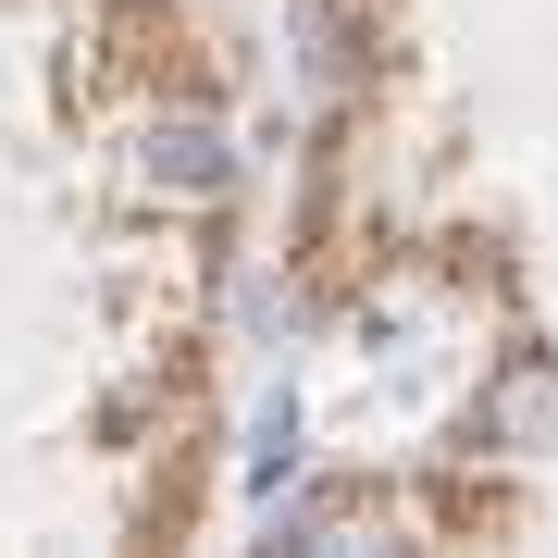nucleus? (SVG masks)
<instances>
[{
  "label": "nucleus",
  "instance_id": "4",
  "mask_svg": "<svg viewBox=\"0 0 558 558\" xmlns=\"http://www.w3.org/2000/svg\"><path fill=\"white\" fill-rule=\"evenodd\" d=\"M286 472H299V398L260 410V459H248V484H286Z\"/></svg>",
  "mask_w": 558,
  "mask_h": 558
},
{
  "label": "nucleus",
  "instance_id": "3",
  "mask_svg": "<svg viewBox=\"0 0 558 558\" xmlns=\"http://www.w3.org/2000/svg\"><path fill=\"white\" fill-rule=\"evenodd\" d=\"M360 521H373V497L336 484V497H299V509H286V546H336V534H360Z\"/></svg>",
  "mask_w": 558,
  "mask_h": 558
},
{
  "label": "nucleus",
  "instance_id": "1",
  "mask_svg": "<svg viewBox=\"0 0 558 558\" xmlns=\"http://www.w3.org/2000/svg\"><path fill=\"white\" fill-rule=\"evenodd\" d=\"M484 447H558V360L546 348H521L484 385Z\"/></svg>",
  "mask_w": 558,
  "mask_h": 558
},
{
  "label": "nucleus",
  "instance_id": "2",
  "mask_svg": "<svg viewBox=\"0 0 558 558\" xmlns=\"http://www.w3.org/2000/svg\"><path fill=\"white\" fill-rule=\"evenodd\" d=\"M149 174L186 186V199H211V186H223V137H211V124H161V137H149Z\"/></svg>",
  "mask_w": 558,
  "mask_h": 558
}]
</instances>
